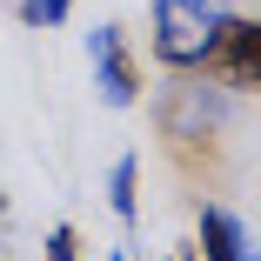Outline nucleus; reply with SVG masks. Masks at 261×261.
I'll return each instance as SVG.
<instances>
[{
	"instance_id": "f257e3e1",
	"label": "nucleus",
	"mask_w": 261,
	"mask_h": 261,
	"mask_svg": "<svg viewBox=\"0 0 261 261\" xmlns=\"http://www.w3.org/2000/svg\"><path fill=\"white\" fill-rule=\"evenodd\" d=\"M221 14H228L221 0H154V61L174 67V74L201 67V54H207V40H215Z\"/></svg>"
},
{
	"instance_id": "f03ea898",
	"label": "nucleus",
	"mask_w": 261,
	"mask_h": 261,
	"mask_svg": "<svg viewBox=\"0 0 261 261\" xmlns=\"http://www.w3.org/2000/svg\"><path fill=\"white\" fill-rule=\"evenodd\" d=\"M201 74L221 81V87H241V94H261V20L254 14H221L215 40L201 54Z\"/></svg>"
},
{
	"instance_id": "7ed1b4c3",
	"label": "nucleus",
	"mask_w": 261,
	"mask_h": 261,
	"mask_svg": "<svg viewBox=\"0 0 261 261\" xmlns=\"http://www.w3.org/2000/svg\"><path fill=\"white\" fill-rule=\"evenodd\" d=\"M87 61H94V87H100L108 108H134L141 100V61H134L121 27H94L87 34Z\"/></svg>"
},
{
	"instance_id": "20e7f679",
	"label": "nucleus",
	"mask_w": 261,
	"mask_h": 261,
	"mask_svg": "<svg viewBox=\"0 0 261 261\" xmlns=\"http://www.w3.org/2000/svg\"><path fill=\"white\" fill-rule=\"evenodd\" d=\"M201 261H261L248 248V228L228 207H201Z\"/></svg>"
},
{
	"instance_id": "39448f33",
	"label": "nucleus",
	"mask_w": 261,
	"mask_h": 261,
	"mask_svg": "<svg viewBox=\"0 0 261 261\" xmlns=\"http://www.w3.org/2000/svg\"><path fill=\"white\" fill-rule=\"evenodd\" d=\"M108 207L134 228V215H141V154H121L108 168Z\"/></svg>"
},
{
	"instance_id": "423d86ee",
	"label": "nucleus",
	"mask_w": 261,
	"mask_h": 261,
	"mask_svg": "<svg viewBox=\"0 0 261 261\" xmlns=\"http://www.w3.org/2000/svg\"><path fill=\"white\" fill-rule=\"evenodd\" d=\"M74 14V0H20V20L27 27H61Z\"/></svg>"
},
{
	"instance_id": "0eeeda50",
	"label": "nucleus",
	"mask_w": 261,
	"mask_h": 261,
	"mask_svg": "<svg viewBox=\"0 0 261 261\" xmlns=\"http://www.w3.org/2000/svg\"><path fill=\"white\" fill-rule=\"evenodd\" d=\"M47 261H81V234H74V221H61L54 234H47Z\"/></svg>"
},
{
	"instance_id": "6e6552de",
	"label": "nucleus",
	"mask_w": 261,
	"mask_h": 261,
	"mask_svg": "<svg viewBox=\"0 0 261 261\" xmlns=\"http://www.w3.org/2000/svg\"><path fill=\"white\" fill-rule=\"evenodd\" d=\"M114 261H127V254H114Z\"/></svg>"
},
{
	"instance_id": "1a4fd4ad",
	"label": "nucleus",
	"mask_w": 261,
	"mask_h": 261,
	"mask_svg": "<svg viewBox=\"0 0 261 261\" xmlns=\"http://www.w3.org/2000/svg\"><path fill=\"white\" fill-rule=\"evenodd\" d=\"M81 261H87V254H81Z\"/></svg>"
}]
</instances>
